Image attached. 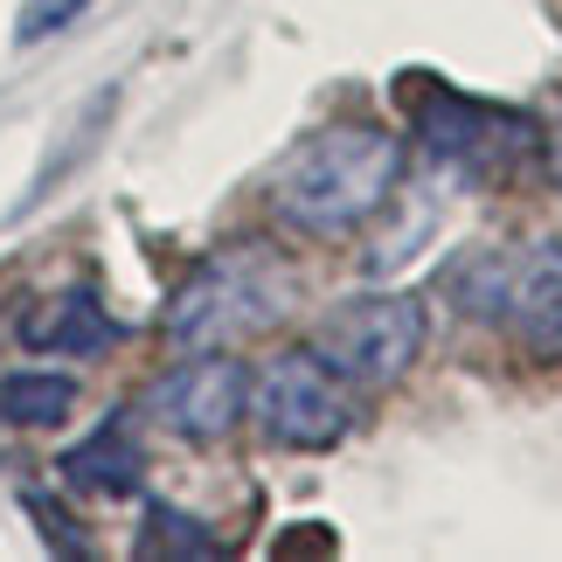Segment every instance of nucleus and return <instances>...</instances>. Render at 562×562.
Listing matches in <instances>:
<instances>
[{"label": "nucleus", "mask_w": 562, "mask_h": 562, "mask_svg": "<svg viewBox=\"0 0 562 562\" xmlns=\"http://www.w3.org/2000/svg\"><path fill=\"white\" fill-rule=\"evenodd\" d=\"M83 8H91V0H29V8H21V21H14V42H49V35L70 29Z\"/></svg>", "instance_id": "f8f14e48"}, {"label": "nucleus", "mask_w": 562, "mask_h": 562, "mask_svg": "<svg viewBox=\"0 0 562 562\" xmlns=\"http://www.w3.org/2000/svg\"><path fill=\"white\" fill-rule=\"evenodd\" d=\"M549 181H555V188H562V119H555V125H549Z\"/></svg>", "instance_id": "ddd939ff"}, {"label": "nucleus", "mask_w": 562, "mask_h": 562, "mask_svg": "<svg viewBox=\"0 0 562 562\" xmlns=\"http://www.w3.org/2000/svg\"><path fill=\"white\" fill-rule=\"evenodd\" d=\"M21 340H29L35 355H104L119 340V327H112V313H104L91 292H63L21 327Z\"/></svg>", "instance_id": "6e6552de"}, {"label": "nucleus", "mask_w": 562, "mask_h": 562, "mask_svg": "<svg viewBox=\"0 0 562 562\" xmlns=\"http://www.w3.org/2000/svg\"><path fill=\"white\" fill-rule=\"evenodd\" d=\"M139 472H146V459H139L133 430H125L119 417L98 424L77 451H63V480H70V486H91V493H133Z\"/></svg>", "instance_id": "1a4fd4ad"}, {"label": "nucleus", "mask_w": 562, "mask_h": 562, "mask_svg": "<svg viewBox=\"0 0 562 562\" xmlns=\"http://www.w3.org/2000/svg\"><path fill=\"white\" fill-rule=\"evenodd\" d=\"M146 409H154L175 438L215 445L250 417V369L223 348H194L188 361H175V369L146 389Z\"/></svg>", "instance_id": "423d86ee"}, {"label": "nucleus", "mask_w": 562, "mask_h": 562, "mask_svg": "<svg viewBox=\"0 0 562 562\" xmlns=\"http://www.w3.org/2000/svg\"><path fill=\"white\" fill-rule=\"evenodd\" d=\"M139 555H215V542L202 535V521H188V514H175V507H146Z\"/></svg>", "instance_id": "9b49d317"}, {"label": "nucleus", "mask_w": 562, "mask_h": 562, "mask_svg": "<svg viewBox=\"0 0 562 562\" xmlns=\"http://www.w3.org/2000/svg\"><path fill=\"white\" fill-rule=\"evenodd\" d=\"M417 133L438 160L465 167V175H501L507 160H521L535 146V125L507 104H480V98H459L445 91L438 77H424V98H417Z\"/></svg>", "instance_id": "0eeeda50"}, {"label": "nucleus", "mask_w": 562, "mask_h": 562, "mask_svg": "<svg viewBox=\"0 0 562 562\" xmlns=\"http://www.w3.org/2000/svg\"><path fill=\"white\" fill-rule=\"evenodd\" d=\"M424 334H430V319H424L417 299L355 292L340 306H327V319L313 327V355L334 361L355 389H389L424 361Z\"/></svg>", "instance_id": "39448f33"}, {"label": "nucleus", "mask_w": 562, "mask_h": 562, "mask_svg": "<svg viewBox=\"0 0 562 562\" xmlns=\"http://www.w3.org/2000/svg\"><path fill=\"white\" fill-rule=\"evenodd\" d=\"M77 409V382L56 369H14L0 382V424L8 430H49Z\"/></svg>", "instance_id": "9d476101"}, {"label": "nucleus", "mask_w": 562, "mask_h": 562, "mask_svg": "<svg viewBox=\"0 0 562 562\" xmlns=\"http://www.w3.org/2000/svg\"><path fill=\"white\" fill-rule=\"evenodd\" d=\"M355 409H361V389L319 361L313 348H292V355H271L265 369L250 375V417L257 430L278 445V451H327L355 430Z\"/></svg>", "instance_id": "7ed1b4c3"}, {"label": "nucleus", "mask_w": 562, "mask_h": 562, "mask_svg": "<svg viewBox=\"0 0 562 562\" xmlns=\"http://www.w3.org/2000/svg\"><path fill=\"white\" fill-rule=\"evenodd\" d=\"M403 175V139L369 119H334L313 139H299L271 175V215L292 236L340 244L396 194Z\"/></svg>", "instance_id": "f257e3e1"}, {"label": "nucleus", "mask_w": 562, "mask_h": 562, "mask_svg": "<svg viewBox=\"0 0 562 562\" xmlns=\"http://www.w3.org/2000/svg\"><path fill=\"white\" fill-rule=\"evenodd\" d=\"M451 299L465 319L507 334L528 361L562 369V244H507L480 250L451 271Z\"/></svg>", "instance_id": "f03ea898"}, {"label": "nucleus", "mask_w": 562, "mask_h": 562, "mask_svg": "<svg viewBox=\"0 0 562 562\" xmlns=\"http://www.w3.org/2000/svg\"><path fill=\"white\" fill-rule=\"evenodd\" d=\"M292 306V278L271 271L265 257H215L188 278L167 306V340L181 348H229V340H250L278 327Z\"/></svg>", "instance_id": "20e7f679"}]
</instances>
